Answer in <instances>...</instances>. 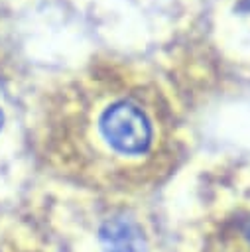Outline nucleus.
<instances>
[{
	"mask_svg": "<svg viewBox=\"0 0 250 252\" xmlns=\"http://www.w3.org/2000/svg\"><path fill=\"white\" fill-rule=\"evenodd\" d=\"M49 122L59 152L81 177L136 181L171 154V110L159 87L140 71L94 61L53 94Z\"/></svg>",
	"mask_w": 250,
	"mask_h": 252,
	"instance_id": "nucleus-1",
	"label": "nucleus"
},
{
	"mask_svg": "<svg viewBox=\"0 0 250 252\" xmlns=\"http://www.w3.org/2000/svg\"><path fill=\"white\" fill-rule=\"evenodd\" d=\"M0 126H2V112H0Z\"/></svg>",
	"mask_w": 250,
	"mask_h": 252,
	"instance_id": "nucleus-2",
	"label": "nucleus"
}]
</instances>
